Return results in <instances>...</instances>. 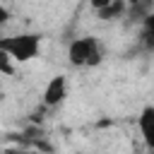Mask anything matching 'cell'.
Segmentation results:
<instances>
[{"mask_svg": "<svg viewBox=\"0 0 154 154\" xmlns=\"http://www.w3.org/2000/svg\"><path fill=\"white\" fill-rule=\"evenodd\" d=\"M0 51L7 53L12 60L26 63L38 55L41 51V36L38 34H14L7 38H0Z\"/></svg>", "mask_w": 154, "mask_h": 154, "instance_id": "1", "label": "cell"}, {"mask_svg": "<svg viewBox=\"0 0 154 154\" xmlns=\"http://www.w3.org/2000/svg\"><path fill=\"white\" fill-rule=\"evenodd\" d=\"M67 58L72 65H99L101 60V51H99V43L94 36H82V38H75L67 48Z\"/></svg>", "mask_w": 154, "mask_h": 154, "instance_id": "2", "label": "cell"}, {"mask_svg": "<svg viewBox=\"0 0 154 154\" xmlns=\"http://www.w3.org/2000/svg\"><path fill=\"white\" fill-rule=\"evenodd\" d=\"M67 94V79L63 75L53 77L48 84H46V91H43V103L46 106H58Z\"/></svg>", "mask_w": 154, "mask_h": 154, "instance_id": "3", "label": "cell"}, {"mask_svg": "<svg viewBox=\"0 0 154 154\" xmlns=\"http://www.w3.org/2000/svg\"><path fill=\"white\" fill-rule=\"evenodd\" d=\"M137 125H140V132H142L144 144L154 152V106H144V108H142Z\"/></svg>", "mask_w": 154, "mask_h": 154, "instance_id": "4", "label": "cell"}, {"mask_svg": "<svg viewBox=\"0 0 154 154\" xmlns=\"http://www.w3.org/2000/svg\"><path fill=\"white\" fill-rule=\"evenodd\" d=\"M96 12H99V17L101 19H113V17H118V14H123L125 12V2L123 0H99V2H94L91 5Z\"/></svg>", "mask_w": 154, "mask_h": 154, "instance_id": "5", "label": "cell"}, {"mask_svg": "<svg viewBox=\"0 0 154 154\" xmlns=\"http://www.w3.org/2000/svg\"><path fill=\"white\" fill-rule=\"evenodd\" d=\"M142 38H144V46L149 51H154V10L144 17V26H142Z\"/></svg>", "mask_w": 154, "mask_h": 154, "instance_id": "6", "label": "cell"}, {"mask_svg": "<svg viewBox=\"0 0 154 154\" xmlns=\"http://www.w3.org/2000/svg\"><path fill=\"white\" fill-rule=\"evenodd\" d=\"M0 72H2V75H12V72H14L12 58H10L7 53H2V51H0Z\"/></svg>", "mask_w": 154, "mask_h": 154, "instance_id": "7", "label": "cell"}, {"mask_svg": "<svg viewBox=\"0 0 154 154\" xmlns=\"http://www.w3.org/2000/svg\"><path fill=\"white\" fill-rule=\"evenodd\" d=\"M7 17H10V12H7V7L5 5H0V26L7 22Z\"/></svg>", "mask_w": 154, "mask_h": 154, "instance_id": "8", "label": "cell"}]
</instances>
